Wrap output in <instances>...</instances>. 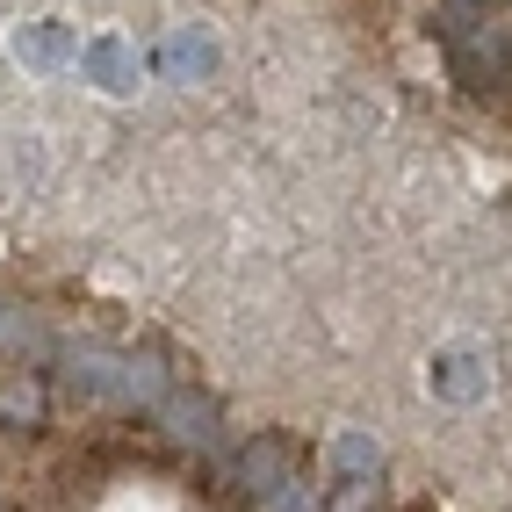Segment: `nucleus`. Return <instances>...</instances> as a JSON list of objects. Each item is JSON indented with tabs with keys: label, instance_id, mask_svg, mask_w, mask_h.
Wrapping results in <instances>:
<instances>
[{
	"label": "nucleus",
	"instance_id": "11",
	"mask_svg": "<svg viewBox=\"0 0 512 512\" xmlns=\"http://www.w3.org/2000/svg\"><path fill=\"white\" fill-rule=\"evenodd\" d=\"M325 462H332V476H339V484H347V476H383V440H375V433H361V426H347V433H332Z\"/></svg>",
	"mask_w": 512,
	"mask_h": 512
},
{
	"label": "nucleus",
	"instance_id": "2",
	"mask_svg": "<svg viewBox=\"0 0 512 512\" xmlns=\"http://www.w3.org/2000/svg\"><path fill=\"white\" fill-rule=\"evenodd\" d=\"M440 44H448L455 73H462L469 87H498V80H505L512 37L484 15V0H448V8H440Z\"/></svg>",
	"mask_w": 512,
	"mask_h": 512
},
{
	"label": "nucleus",
	"instance_id": "10",
	"mask_svg": "<svg viewBox=\"0 0 512 512\" xmlns=\"http://www.w3.org/2000/svg\"><path fill=\"white\" fill-rule=\"evenodd\" d=\"M44 412H51L44 375L37 368H15L8 383H0V426H44Z\"/></svg>",
	"mask_w": 512,
	"mask_h": 512
},
{
	"label": "nucleus",
	"instance_id": "3",
	"mask_svg": "<svg viewBox=\"0 0 512 512\" xmlns=\"http://www.w3.org/2000/svg\"><path fill=\"white\" fill-rule=\"evenodd\" d=\"M159 433L174 440V448H195V455H224V412L202 390H188V383H174L159 397Z\"/></svg>",
	"mask_w": 512,
	"mask_h": 512
},
{
	"label": "nucleus",
	"instance_id": "1",
	"mask_svg": "<svg viewBox=\"0 0 512 512\" xmlns=\"http://www.w3.org/2000/svg\"><path fill=\"white\" fill-rule=\"evenodd\" d=\"M51 368H58V390L73 404H109V412H159V397L174 390L152 354H130V347H109V339H58L51 347Z\"/></svg>",
	"mask_w": 512,
	"mask_h": 512
},
{
	"label": "nucleus",
	"instance_id": "8",
	"mask_svg": "<svg viewBox=\"0 0 512 512\" xmlns=\"http://www.w3.org/2000/svg\"><path fill=\"white\" fill-rule=\"evenodd\" d=\"M8 51L29 65V73H51V65H80V37H73V22H15V37Z\"/></svg>",
	"mask_w": 512,
	"mask_h": 512
},
{
	"label": "nucleus",
	"instance_id": "7",
	"mask_svg": "<svg viewBox=\"0 0 512 512\" xmlns=\"http://www.w3.org/2000/svg\"><path fill=\"white\" fill-rule=\"evenodd\" d=\"M433 397H448V404H484V397H491V354H484V347H448V354H433Z\"/></svg>",
	"mask_w": 512,
	"mask_h": 512
},
{
	"label": "nucleus",
	"instance_id": "9",
	"mask_svg": "<svg viewBox=\"0 0 512 512\" xmlns=\"http://www.w3.org/2000/svg\"><path fill=\"white\" fill-rule=\"evenodd\" d=\"M51 347H58V332H44L29 311H15V303H0V354H8L15 368H37V361H51Z\"/></svg>",
	"mask_w": 512,
	"mask_h": 512
},
{
	"label": "nucleus",
	"instance_id": "5",
	"mask_svg": "<svg viewBox=\"0 0 512 512\" xmlns=\"http://www.w3.org/2000/svg\"><path fill=\"white\" fill-rule=\"evenodd\" d=\"M152 65H159V80L195 87V80L217 73V37H210V29H195V22H181V29H166V44L152 51Z\"/></svg>",
	"mask_w": 512,
	"mask_h": 512
},
{
	"label": "nucleus",
	"instance_id": "6",
	"mask_svg": "<svg viewBox=\"0 0 512 512\" xmlns=\"http://www.w3.org/2000/svg\"><path fill=\"white\" fill-rule=\"evenodd\" d=\"M80 73L101 94H138L145 87V51L123 44V37H94V44H80Z\"/></svg>",
	"mask_w": 512,
	"mask_h": 512
},
{
	"label": "nucleus",
	"instance_id": "4",
	"mask_svg": "<svg viewBox=\"0 0 512 512\" xmlns=\"http://www.w3.org/2000/svg\"><path fill=\"white\" fill-rule=\"evenodd\" d=\"M289 476H296V448H289L282 433H253L246 448L231 455V484L246 491L253 505H260L267 491H275V484H289Z\"/></svg>",
	"mask_w": 512,
	"mask_h": 512
},
{
	"label": "nucleus",
	"instance_id": "12",
	"mask_svg": "<svg viewBox=\"0 0 512 512\" xmlns=\"http://www.w3.org/2000/svg\"><path fill=\"white\" fill-rule=\"evenodd\" d=\"M253 512H325V498H318V484H311V476H289V484H275V491H267Z\"/></svg>",
	"mask_w": 512,
	"mask_h": 512
},
{
	"label": "nucleus",
	"instance_id": "13",
	"mask_svg": "<svg viewBox=\"0 0 512 512\" xmlns=\"http://www.w3.org/2000/svg\"><path fill=\"white\" fill-rule=\"evenodd\" d=\"M325 512H383V484H375V476H347Z\"/></svg>",
	"mask_w": 512,
	"mask_h": 512
}]
</instances>
